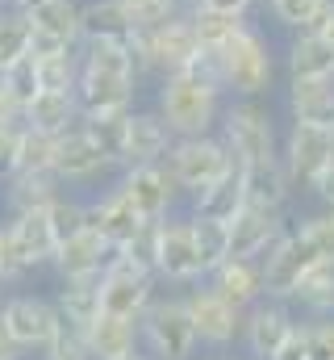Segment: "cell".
<instances>
[{"mask_svg": "<svg viewBox=\"0 0 334 360\" xmlns=\"http://www.w3.org/2000/svg\"><path fill=\"white\" fill-rule=\"evenodd\" d=\"M226 89H222V63L218 51H201L188 68L167 72L155 80V109L163 113L175 139H196V134H218L222 109H226Z\"/></svg>", "mask_w": 334, "mask_h": 360, "instance_id": "6da1fadb", "label": "cell"}, {"mask_svg": "<svg viewBox=\"0 0 334 360\" xmlns=\"http://www.w3.org/2000/svg\"><path fill=\"white\" fill-rule=\"evenodd\" d=\"M138 68L130 42H80V96L84 113H130L138 101Z\"/></svg>", "mask_w": 334, "mask_h": 360, "instance_id": "7a4b0ae2", "label": "cell"}, {"mask_svg": "<svg viewBox=\"0 0 334 360\" xmlns=\"http://www.w3.org/2000/svg\"><path fill=\"white\" fill-rule=\"evenodd\" d=\"M222 89L226 96L239 101H263L267 92L276 89V46L267 38V30L259 21H247L222 51Z\"/></svg>", "mask_w": 334, "mask_h": 360, "instance_id": "3957f363", "label": "cell"}, {"mask_svg": "<svg viewBox=\"0 0 334 360\" xmlns=\"http://www.w3.org/2000/svg\"><path fill=\"white\" fill-rule=\"evenodd\" d=\"M222 143L230 147L239 168H259V164H276L280 160V130H276V113L263 101H239L230 96L218 122Z\"/></svg>", "mask_w": 334, "mask_h": 360, "instance_id": "277c9868", "label": "cell"}, {"mask_svg": "<svg viewBox=\"0 0 334 360\" xmlns=\"http://www.w3.org/2000/svg\"><path fill=\"white\" fill-rule=\"evenodd\" d=\"M130 55H134V68H138V80L147 76H167V72H180L188 68L196 55H201V42H196V30H192V17L188 8L167 17L151 30H134L130 38Z\"/></svg>", "mask_w": 334, "mask_h": 360, "instance_id": "5b68a950", "label": "cell"}, {"mask_svg": "<svg viewBox=\"0 0 334 360\" xmlns=\"http://www.w3.org/2000/svg\"><path fill=\"white\" fill-rule=\"evenodd\" d=\"M167 168L180 184V193L192 201L205 188H213L218 180H226L230 172H239L230 147L222 143V134H196V139H175L167 151Z\"/></svg>", "mask_w": 334, "mask_h": 360, "instance_id": "8992f818", "label": "cell"}, {"mask_svg": "<svg viewBox=\"0 0 334 360\" xmlns=\"http://www.w3.org/2000/svg\"><path fill=\"white\" fill-rule=\"evenodd\" d=\"M138 331H142V352L155 360H188L201 344L192 314L184 306V293L180 297H155L147 306V314L138 319Z\"/></svg>", "mask_w": 334, "mask_h": 360, "instance_id": "52a82bcc", "label": "cell"}, {"mask_svg": "<svg viewBox=\"0 0 334 360\" xmlns=\"http://www.w3.org/2000/svg\"><path fill=\"white\" fill-rule=\"evenodd\" d=\"M334 160L330 126H309V122H288L280 139V164L293 180V193H314L318 176Z\"/></svg>", "mask_w": 334, "mask_h": 360, "instance_id": "ba28073f", "label": "cell"}, {"mask_svg": "<svg viewBox=\"0 0 334 360\" xmlns=\"http://www.w3.org/2000/svg\"><path fill=\"white\" fill-rule=\"evenodd\" d=\"M155 285L159 276L138 264H130L126 256H113L100 272V314H117V319H142L147 306L155 302Z\"/></svg>", "mask_w": 334, "mask_h": 360, "instance_id": "9c48e42d", "label": "cell"}, {"mask_svg": "<svg viewBox=\"0 0 334 360\" xmlns=\"http://www.w3.org/2000/svg\"><path fill=\"white\" fill-rule=\"evenodd\" d=\"M259 264H263V293L276 297V302H293L297 281L314 269V264H326V260L318 256V248H314V239L301 231V222H288V235H284V239L276 243V252L263 256Z\"/></svg>", "mask_w": 334, "mask_h": 360, "instance_id": "30bf717a", "label": "cell"}, {"mask_svg": "<svg viewBox=\"0 0 334 360\" xmlns=\"http://www.w3.org/2000/svg\"><path fill=\"white\" fill-rule=\"evenodd\" d=\"M155 276L167 285H201L209 281V272L201 264L196 252V235H192V218L188 214H167L159 222V260H155Z\"/></svg>", "mask_w": 334, "mask_h": 360, "instance_id": "8fae6325", "label": "cell"}, {"mask_svg": "<svg viewBox=\"0 0 334 360\" xmlns=\"http://www.w3.org/2000/svg\"><path fill=\"white\" fill-rule=\"evenodd\" d=\"M184 306H188V314H192V327H196V340L205 344V348H230L234 340H243V314L247 310H239L234 302H226L209 281H201V285H192L188 293H184Z\"/></svg>", "mask_w": 334, "mask_h": 360, "instance_id": "7c38bea8", "label": "cell"}, {"mask_svg": "<svg viewBox=\"0 0 334 360\" xmlns=\"http://www.w3.org/2000/svg\"><path fill=\"white\" fill-rule=\"evenodd\" d=\"M51 172L63 180V188H88V184H100L109 172H117V164L88 139L84 126H72L67 134L55 139V164Z\"/></svg>", "mask_w": 334, "mask_h": 360, "instance_id": "4fadbf2b", "label": "cell"}, {"mask_svg": "<svg viewBox=\"0 0 334 360\" xmlns=\"http://www.w3.org/2000/svg\"><path fill=\"white\" fill-rule=\"evenodd\" d=\"M80 13L84 0H42L25 8L29 17V55H55L80 46Z\"/></svg>", "mask_w": 334, "mask_h": 360, "instance_id": "5bb4252c", "label": "cell"}, {"mask_svg": "<svg viewBox=\"0 0 334 360\" xmlns=\"http://www.w3.org/2000/svg\"><path fill=\"white\" fill-rule=\"evenodd\" d=\"M117 184L130 193V201L151 222H163L167 214H175V205L184 197L175 176H171V168H167V160H159V164H130V168H121Z\"/></svg>", "mask_w": 334, "mask_h": 360, "instance_id": "9a60e30c", "label": "cell"}, {"mask_svg": "<svg viewBox=\"0 0 334 360\" xmlns=\"http://www.w3.org/2000/svg\"><path fill=\"white\" fill-rule=\"evenodd\" d=\"M288 235V218L284 210L272 205H243L230 222V256L239 260H263L276 252V243Z\"/></svg>", "mask_w": 334, "mask_h": 360, "instance_id": "2e32d148", "label": "cell"}, {"mask_svg": "<svg viewBox=\"0 0 334 360\" xmlns=\"http://www.w3.org/2000/svg\"><path fill=\"white\" fill-rule=\"evenodd\" d=\"M0 319L8 323L13 340L25 348V352H42L59 327V310H55V297H42V293H8L4 306H0Z\"/></svg>", "mask_w": 334, "mask_h": 360, "instance_id": "e0dca14e", "label": "cell"}, {"mask_svg": "<svg viewBox=\"0 0 334 360\" xmlns=\"http://www.w3.org/2000/svg\"><path fill=\"white\" fill-rule=\"evenodd\" d=\"M297 323L301 319H297L293 302H276V297L255 302L247 314H243V344H247L250 360H272L284 348V340L293 335Z\"/></svg>", "mask_w": 334, "mask_h": 360, "instance_id": "ac0fdd59", "label": "cell"}, {"mask_svg": "<svg viewBox=\"0 0 334 360\" xmlns=\"http://www.w3.org/2000/svg\"><path fill=\"white\" fill-rule=\"evenodd\" d=\"M151 218H142V210L130 201V193L121 184H109L105 193L88 197V226H96L113 248H126Z\"/></svg>", "mask_w": 334, "mask_h": 360, "instance_id": "d6986e66", "label": "cell"}, {"mask_svg": "<svg viewBox=\"0 0 334 360\" xmlns=\"http://www.w3.org/2000/svg\"><path fill=\"white\" fill-rule=\"evenodd\" d=\"M171 143H175V134H171V126L163 122V113L151 105V109H130L126 113V151H121V168H130V164H159L167 160V151H171Z\"/></svg>", "mask_w": 334, "mask_h": 360, "instance_id": "ffe728a7", "label": "cell"}, {"mask_svg": "<svg viewBox=\"0 0 334 360\" xmlns=\"http://www.w3.org/2000/svg\"><path fill=\"white\" fill-rule=\"evenodd\" d=\"M117 256V248L96 231V226H80L76 235L59 239V252L51 260V269L59 272V281H76V276H100L105 264Z\"/></svg>", "mask_w": 334, "mask_h": 360, "instance_id": "44dd1931", "label": "cell"}, {"mask_svg": "<svg viewBox=\"0 0 334 360\" xmlns=\"http://www.w3.org/2000/svg\"><path fill=\"white\" fill-rule=\"evenodd\" d=\"M4 226H8V235H13V248H17L25 272L51 269V260H55V252H59V235H55L46 210L13 214V218H4Z\"/></svg>", "mask_w": 334, "mask_h": 360, "instance_id": "7402d4cb", "label": "cell"}, {"mask_svg": "<svg viewBox=\"0 0 334 360\" xmlns=\"http://www.w3.org/2000/svg\"><path fill=\"white\" fill-rule=\"evenodd\" d=\"M84 109H80V96L76 92H55V89H42L29 105H25V126L38 130V134H67L72 126H80Z\"/></svg>", "mask_w": 334, "mask_h": 360, "instance_id": "603a6c76", "label": "cell"}, {"mask_svg": "<svg viewBox=\"0 0 334 360\" xmlns=\"http://www.w3.org/2000/svg\"><path fill=\"white\" fill-rule=\"evenodd\" d=\"M284 72L288 80H326L334 76V51L330 42L314 30H301V34H288V46H284Z\"/></svg>", "mask_w": 334, "mask_h": 360, "instance_id": "cb8c5ba5", "label": "cell"}, {"mask_svg": "<svg viewBox=\"0 0 334 360\" xmlns=\"http://www.w3.org/2000/svg\"><path fill=\"white\" fill-rule=\"evenodd\" d=\"M92 360H121L142 352V331L138 319H117V314H96V323L84 331Z\"/></svg>", "mask_w": 334, "mask_h": 360, "instance_id": "d4e9b609", "label": "cell"}, {"mask_svg": "<svg viewBox=\"0 0 334 360\" xmlns=\"http://www.w3.org/2000/svg\"><path fill=\"white\" fill-rule=\"evenodd\" d=\"M209 285H213L226 302H234L239 310H250L255 302L267 297V293H263V264H259V260H239V256H230L226 264H218V269L209 272Z\"/></svg>", "mask_w": 334, "mask_h": 360, "instance_id": "484cf974", "label": "cell"}, {"mask_svg": "<svg viewBox=\"0 0 334 360\" xmlns=\"http://www.w3.org/2000/svg\"><path fill=\"white\" fill-rule=\"evenodd\" d=\"M284 109H288V122L334 126V76H326V80H288Z\"/></svg>", "mask_w": 334, "mask_h": 360, "instance_id": "4316f807", "label": "cell"}, {"mask_svg": "<svg viewBox=\"0 0 334 360\" xmlns=\"http://www.w3.org/2000/svg\"><path fill=\"white\" fill-rule=\"evenodd\" d=\"M59 193H63V180L55 172H13L0 188V201L13 218V214H29V210H51Z\"/></svg>", "mask_w": 334, "mask_h": 360, "instance_id": "83f0119b", "label": "cell"}, {"mask_svg": "<svg viewBox=\"0 0 334 360\" xmlns=\"http://www.w3.org/2000/svg\"><path fill=\"white\" fill-rule=\"evenodd\" d=\"M134 21L121 0H84L80 42H130Z\"/></svg>", "mask_w": 334, "mask_h": 360, "instance_id": "f1b7e54d", "label": "cell"}, {"mask_svg": "<svg viewBox=\"0 0 334 360\" xmlns=\"http://www.w3.org/2000/svg\"><path fill=\"white\" fill-rule=\"evenodd\" d=\"M55 310L63 323H76V327H92L96 314H100V276H76V281H63L59 293H55Z\"/></svg>", "mask_w": 334, "mask_h": 360, "instance_id": "f546056e", "label": "cell"}, {"mask_svg": "<svg viewBox=\"0 0 334 360\" xmlns=\"http://www.w3.org/2000/svg\"><path fill=\"white\" fill-rule=\"evenodd\" d=\"M243 176V193H247L250 205H272V210H284L297 193H293V180L284 172V164H259V168H239Z\"/></svg>", "mask_w": 334, "mask_h": 360, "instance_id": "4dcf8cb0", "label": "cell"}, {"mask_svg": "<svg viewBox=\"0 0 334 360\" xmlns=\"http://www.w3.org/2000/svg\"><path fill=\"white\" fill-rule=\"evenodd\" d=\"M293 310L305 319H334V264H314L293 289Z\"/></svg>", "mask_w": 334, "mask_h": 360, "instance_id": "1f68e13d", "label": "cell"}, {"mask_svg": "<svg viewBox=\"0 0 334 360\" xmlns=\"http://www.w3.org/2000/svg\"><path fill=\"white\" fill-rule=\"evenodd\" d=\"M247 205V193H243V176L230 172L226 180H218L213 188H205L201 197L188 201V214H201V218H218V222H234V214Z\"/></svg>", "mask_w": 334, "mask_h": 360, "instance_id": "d6a6232c", "label": "cell"}, {"mask_svg": "<svg viewBox=\"0 0 334 360\" xmlns=\"http://www.w3.org/2000/svg\"><path fill=\"white\" fill-rule=\"evenodd\" d=\"M192 17V30H196V42L201 51H222L250 17H239V13H222V8H205V4H192L188 8Z\"/></svg>", "mask_w": 334, "mask_h": 360, "instance_id": "836d02e7", "label": "cell"}, {"mask_svg": "<svg viewBox=\"0 0 334 360\" xmlns=\"http://www.w3.org/2000/svg\"><path fill=\"white\" fill-rule=\"evenodd\" d=\"M188 218H192V235H196V252H201L205 272H213L218 264H226V260H230V222L201 218V214H188Z\"/></svg>", "mask_w": 334, "mask_h": 360, "instance_id": "e575fe53", "label": "cell"}, {"mask_svg": "<svg viewBox=\"0 0 334 360\" xmlns=\"http://www.w3.org/2000/svg\"><path fill=\"white\" fill-rule=\"evenodd\" d=\"M80 126L88 130V139L117 164L121 172V151H126V113H84Z\"/></svg>", "mask_w": 334, "mask_h": 360, "instance_id": "d590c367", "label": "cell"}, {"mask_svg": "<svg viewBox=\"0 0 334 360\" xmlns=\"http://www.w3.org/2000/svg\"><path fill=\"white\" fill-rule=\"evenodd\" d=\"M38 59V84L55 92H76L80 84V46L55 51V55H34Z\"/></svg>", "mask_w": 334, "mask_h": 360, "instance_id": "8d00e7d4", "label": "cell"}, {"mask_svg": "<svg viewBox=\"0 0 334 360\" xmlns=\"http://www.w3.org/2000/svg\"><path fill=\"white\" fill-rule=\"evenodd\" d=\"M29 55V17L25 8H0V76Z\"/></svg>", "mask_w": 334, "mask_h": 360, "instance_id": "74e56055", "label": "cell"}, {"mask_svg": "<svg viewBox=\"0 0 334 360\" xmlns=\"http://www.w3.org/2000/svg\"><path fill=\"white\" fill-rule=\"evenodd\" d=\"M259 4H263V13H267L284 34H301V30L314 25V17L322 13L326 0H259Z\"/></svg>", "mask_w": 334, "mask_h": 360, "instance_id": "f35d334b", "label": "cell"}, {"mask_svg": "<svg viewBox=\"0 0 334 360\" xmlns=\"http://www.w3.org/2000/svg\"><path fill=\"white\" fill-rule=\"evenodd\" d=\"M42 360H92L84 327H76V323H63V319H59V327H55L51 344L42 348Z\"/></svg>", "mask_w": 334, "mask_h": 360, "instance_id": "ab89813d", "label": "cell"}, {"mask_svg": "<svg viewBox=\"0 0 334 360\" xmlns=\"http://www.w3.org/2000/svg\"><path fill=\"white\" fill-rule=\"evenodd\" d=\"M0 84H4V89H8V96H13V101L25 109V105H29V101L42 92V84H38V59H34V55L17 59V63H13V68L0 76Z\"/></svg>", "mask_w": 334, "mask_h": 360, "instance_id": "60d3db41", "label": "cell"}, {"mask_svg": "<svg viewBox=\"0 0 334 360\" xmlns=\"http://www.w3.org/2000/svg\"><path fill=\"white\" fill-rule=\"evenodd\" d=\"M51 164H55V139L25 126L21 155H17V172H51Z\"/></svg>", "mask_w": 334, "mask_h": 360, "instance_id": "b9f144b4", "label": "cell"}, {"mask_svg": "<svg viewBox=\"0 0 334 360\" xmlns=\"http://www.w3.org/2000/svg\"><path fill=\"white\" fill-rule=\"evenodd\" d=\"M117 256H126V260L138 264V269L155 272V260H159V222H147L126 248H117Z\"/></svg>", "mask_w": 334, "mask_h": 360, "instance_id": "7bdbcfd3", "label": "cell"}, {"mask_svg": "<svg viewBox=\"0 0 334 360\" xmlns=\"http://www.w3.org/2000/svg\"><path fill=\"white\" fill-rule=\"evenodd\" d=\"M21 139H25V122H0V180H8L17 172Z\"/></svg>", "mask_w": 334, "mask_h": 360, "instance_id": "ee69618b", "label": "cell"}, {"mask_svg": "<svg viewBox=\"0 0 334 360\" xmlns=\"http://www.w3.org/2000/svg\"><path fill=\"white\" fill-rule=\"evenodd\" d=\"M309 323V356L334 360V319H305Z\"/></svg>", "mask_w": 334, "mask_h": 360, "instance_id": "f6af8a7d", "label": "cell"}, {"mask_svg": "<svg viewBox=\"0 0 334 360\" xmlns=\"http://www.w3.org/2000/svg\"><path fill=\"white\" fill-rule=\"evenodd\" d=\"M0 276H4L8 285H17V281L25 276V264H21V256H17L13 235H8V226H4V222H0Z\"/></svg>", "mask_w": 334, "mask_h": 360, "instance_id": "bcb514c9", "label": "cell"}, {"mask_svg": "<svg viewBox=\"0 0 334 360\" xmlns=\"http://www.w3.org/2000/svg\"><path fill=\"white\" fill-rule=\"evenodd\" d=\"M272 360H314L309 356V323H297L293 335L284 340V348H280Z\"/></svg>", "mask_w": 334, "mask_h": 360, "instance_id": "7dc6e473", "label": "cell"}, {"mask_svg": "<svg viewBox=\"0 0 334 360\" xmlns=\"http://www.w3.org/2000/svg\"><path fill=\"white\" fill-rule=\"evenodd\" d=\"M309 30H314V34H322V38L330 42V51H334V0L322 4V13L314 17V25H309Z\"/></svg>", "mask_w": 334, "mask_h": 360, "instance_id": "c3c4849f", "label": "cell"}, {"mask_svg": "<svg viewBox=\"0 0 334 360\" xmlns=\"http://www.w3.org/2000/svg\"><path fill=\"white\" fill-rule=\"evenodd\" d=\"M314 197H318L326 210H334V160L326 164V172L318 176V184H314Z\"/></svg>", "mask_w": 334, "mask_h": 360, "instance_id": "681fc988", "label": "cell"}, {"mask_svg": "<svg viewBox=\"0 0 334 360\" xmlns=\"http://www.w3.org/2000/svg\"><path fill=\"white\" fill-rule=\"evenodd\" d=\"M0 360H25V348L13 340V331H8L4 319H0Z\"/></svg>", "mask_w": 334, "mask_h": 360, "instance_id": "f907efd6", "label": "cell"}, {"mask_svg": "<svg viewBox=\"0 0 334 360\" xmlns=\"http://www.w3.org/2000/svg\"><path fill=\"white\" fill-rule=\"evenodd\" d=\"M196 4H205V8H222V13H239V17H250V8H255L259 0H196Z\"/></svg>", "mask_w": 334, "mask_h": 360, "instance_id": "816d5d0a", "label": "cell"}, {"mask_svg": "<svg viewBox=\"0 0 334 360\" xmlns=\"http://www.w3.org/2000/svg\"><path fill=\"white\" fill-rule=\"evenodd\" d=\"M0 122H25V109L8 96V89L0 84Z\"/></svg>", "mask_w": 334, "mask_h": 360, "instance_id": "f5cc1de1", "label": "cell"}, {"mask_svg": "<svg viewBox=\"0 0 334 360\" xmlns=\"http://www.w3.org/2000/svg\"><path fill=\"white\" fill-rule=\"evenodd\" d=\"M8 293H13V285H8V281L0 276V306H4V297H8Z\"/></svg>", "mask_w": 334, "mask_h": 360, "instance_id": "db71d44e", "label": "cell"}, {"mask_svg": "<svg viewBox=\"0 0 334 360\" xmlns=\"http://www.w3.org/2000/svg\"><path fill=\"white\" fill-rule=\"evenodd\" d=\"M0 4H4V8H21L25 0H0Z\"/></svg>", "mask_w": 334, "mask_h": 360, "instance_id": "11a10c76", "label": "cell"}, {"mask_svg": "<svg viewBox=\"0 0 334 360\" xmlns=\"http://www.w3.org/2000/svg\"><path fill=\"white\" fill-rule=\"evenodd\" d=\"M121 360H155V356H147V352H134V356H121Z\"/></svg>", "mask_w": 334, "mask_h": 360, "instance_id": "9f6ffc18", "label": "cell"}, {"mask_svg": "<svg viewBox=\"0 0 334 360\" xmlns=\"http://www.w3.org/2000/svg\"><path fill=\"white\" fill-rule=\"evenodd\" d=\"M34 4H42V0H25V4H21V8H34Z\"/></svg>", "mask_w": 334, "mask_h": 360, "instance_id": "6f0895ef", "label": "cell"}, {"mask_svg": "<svg viewBox=\"0 0 334 360\" xmlns=\"http://www.w3.org/2000/svg\"><path fill=\"white\" fill-rule=\"evenodd\" d=\"M180 4H184V8H192V4H196V0H180Z\"/></svg>", "mask_w": 334, "mask_h": 360, "instance_id": "680465c9", "label": "cell"}, {"mask_svg": "<svg viewBox=\"0 0 334 360\" xmlns=\"http://www.w3.org/2000/svg\"><path fill=\"white\" fill-rule=\"evenodd\" d=\"M330 147H334V126H330Z\"/></svg>", "mask_w": 334, "mask_h": 360, "instance_id": "91938a15", "label": "cell"}, {"mask_svg": "<svg viewBox=\"0 0 334 360\" xmlns=\"http://www.w3.org/2000/svg\"><path fill=\"white\" fill-rule=\"evenodd\" d=\"M218 360H234V356H218Z\"/></svg>", "mask_w": 334, "mask_h": 360, "instance_id": "94428289", "label": "cell"}, {"mask_svg": "<svg viewBox=\"0 0 334 360\" xmlns=\"http://www.w3.org/2000/svg\"><path fill=\"white\" fill-rule=\"evenodd\" d=\"M0 188H4V180H0Z\"/></svg>", "mask_w": 334, "mask_h": 360, "instance_id": "6125c7cd", "label": "cell"}, {"mask_svg": "<svg viewBox=\"0 0 334 360\" xmlns=\"http://www.w3.org/2000/svg\"><path fill=\"white\" fill-rule=\"evenodd\" d=\"M0 8H4V4H0Z\"/></svg>", "mask_w": 334, "mask_h": 360, "instance_id": "be15d7a7", "label": "cell"}]
</instances>
